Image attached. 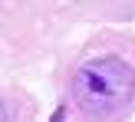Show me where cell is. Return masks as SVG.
Instances as JSON below:
<instances>
[{
	"instance_id": "cell-1",
	"label": "cell",
	"mask_w": 135,
	"mask_h": 122,
	"mask_svg": "<svg viewBox=\"0 0 135 122\" xmlns=\"http://www.w3.org/2000/svg\"><path fill=\"white\" fill-rule=\"evenodd\" d=\"M135 92V73L119 56L89 59L76 69V99L89 112L122 109Z\"/></svg>"
},
{
	"instance_id": "cell-2",
	"label": "cell",
	"mask_w": 135,
	"mask_h": 122,
	"mask_svg": "<svg viewBox=\"0 0 135 122\" xmlns=\"http://www.w3.org/2000/svg\"><path fill=\"white\" fill-rule=\"evenodd\" d=\"M0 122H7V112H3V106H0Z\"/></svg>"
}]
</instances>
